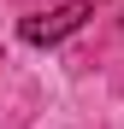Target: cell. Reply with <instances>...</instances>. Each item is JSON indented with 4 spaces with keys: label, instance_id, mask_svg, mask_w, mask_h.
Instances as JSON below:
<instances>
[{
    "label": "cell",
    "instance_id": "obj_1",
    "mask_svg": "<svg viewBox=\"0 0 124 129\" xmlns=\"http://www.w3.org/2000/svg\"><path fill=\"white\" fill-rule=\"evenodd\" d=\"M89 18H95V6H89V0H65V6H53V12H36V18H24V24H18V35H24L30 47H53V41L77 35Z\"/></svg>",
    "mask_w": 124,
    "mask_h": 129
}]
</instances>
